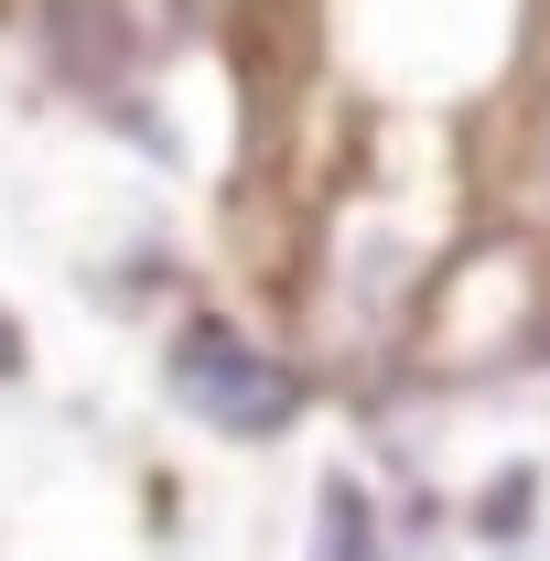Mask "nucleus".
I'll use <instances>...</instances> for the list:
<instances>
[{
  "mask_svg": "<svg viewBox=\"0 0 550 561\" xmlns=\"http://www.w3.org/2000/svg\"><path fill=\"white\" fill-rule=\"evenodd\" d=\"M173 389H184L216 432H280L291 400H302V389H291V367L260 356L238 324H184V335H173Z\"/></svg>",
  "mask_w": 550,
  "mask_h": 561,
  "instance_id": "f257e3e1",
  "label": "nucleus"
},
{
  "mask_svg": "<svg viewBox=\"0 0 550 561\" xmlns=\"http://www.w3.org/2000/svg\"><path fill=\"white\" fill-rule=\"evenodd\" d=\"M540 162H550V119H540Z\"/></svg>",
  "mask_w": 550,
  "mask_h": 561,
  "instance_id": "f03ea898",
  "label": "nucleus"
}]
</instances>
